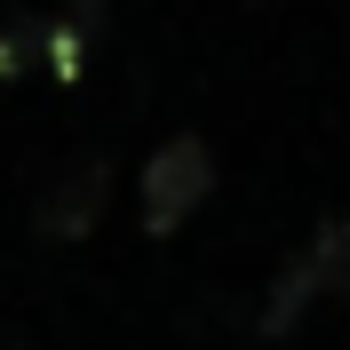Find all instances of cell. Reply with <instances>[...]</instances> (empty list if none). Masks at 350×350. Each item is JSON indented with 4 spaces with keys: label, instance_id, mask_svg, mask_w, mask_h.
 I'll use <instances>...</instances> for the list:
<instances>
[{
    "label": "cell",
    "instance_id": "2",
    "mask_svg": "<svg viewBox=\"0 0 350 350\" xmlns=\"http://www.w3.org/2000/svg\"><path fill=\"white\" fill-rule=\"evenodd\" d=\"M207 199H215V152H207V135H167L144 159V223L152 231H183Z\"/></svg>",
    "mask_w": 350,
    "mask_h": 350
},
{
    "label": "cell",
    "instance_id": "4",
    "mask_svg": "<svg viewBox=\"0 0 350 350\" xmlns=\"http://www.w3.org/2000/svg\"><path fill=\"white\" fill-rule=\"evenodd\" d=\"M24 64H40V24H8L0 32V80L24 72Z\"/></svg>",
    "mask_w": 350,
    "mask_h": 350
},
{
    "label": "cell",
    "instance_id": "1",
    "mask_svg": "<svg viewBox=\"0 0 350 350\" xmlns=\"http://www.w3.org/2000/svg\"><path fill=\"white\" fill-rule=\"evenodd\" d=\"M327 295H350V215L319 223V239H310L303 255H295L279 279H271V303H262V334H286V327H295L310 303H327Z\"/></svg>",
    "mask_w": 350,
    "mask_h": 350
},
{
    "label": "cell",
    "instance_id": "3",
    "mask_svg": "<svg viewBox=\"0 0 350 350\" xmlns=\"http://www.w3.org/2000/svg\"><path fill=\"white\" fill-rule=\"evenodd\" d=\"M104 199H111V167L104 159H72V167H56V183L32 199V223H40V239H88L96 215H104Z\"/></svg>",
    "mask_w": 350,
    "mask_h": 350
}]
</instances>
